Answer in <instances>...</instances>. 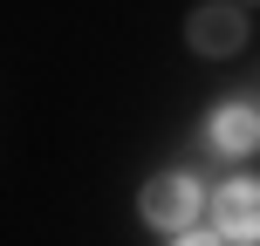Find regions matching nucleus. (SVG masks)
Masks as SVG:
<instances>
[{
	"label": "nucleus",
	"mask_w": 260,
	"mask_h": 246,
	"mask_svg": "<svg viewBox=\"0 0 260 246\" xmlns=\"http://www.w3.org/2000/svg\"><path fill=\"white\" fill-rule=\"evenodd\" d=\"M178 246H226V233H199V226H192V233H185Z\"/></svg>",
	"instance_id": "obj_5"
},
{
	"label": "nucleus",
	"mask_w": 260,
	"mask_h": 246,
	"mask_svg": "<svg viewBox=\"0 0 260 246\" xmlns=\"http://www.w3.org/2000/svg\"><path fill=\"white\" fill-rule=\"evenodd\" d=\"M212 233L260 246V185H253V178H233V185L212 192Z\"/></svg>",
	"instance_id": "obj_2"
},
{
	"label": "nucleus",
	"mask_w": 260,
	"mask_h": 246,
	"mask_svg": "<svg viewBox=\"0 0 260 246\" xmlns=\"http://www.w3.org/2000/svg\"><path fill=\"white\" fill-rule=\"evenodd\" d=\"M185 34H192L199 55H233L240 41H247V7H233V0H206V7L185 21Z\"/></svg>",
	"instance_id": "obj_3"
},
{
	"label": "nucleus",
	"mask_w": 260,
	"mask_h": 246,
	"mask_svg": "<svg viewBox=\"0 0 260 246\" xmlns=\"http://www.w3.org/2000/svg\"><path fill=\"white\" fill-rule=\"evenodd\" d=\"M144 219L151 226H171V233H192V219H199V205H206V198H199V185L185 178V171H157L151 185H144Z\"/></svg>",
	"instance_id": "obj_1"
},
{
	"label": "nucleus",
	"mask_w": 260,
	"mask_h": 246,
	"mask_svg": "<svg viewBox=\"0 0 260 246\" xmlns=\"http://www.w3.org/2000/svg\"><path fill=\"white\" fill-rule=\"evenodd\" d=\"M233 7H253V0H233Z\"/></svg>",
	"instance_id": "obj_6"
},
{
	"label": "nucleus",
	"mask_w": 260,
	"mask_h": 246,
	"mask_svg": "<svg viewBox=\"0 0 260 246\" xmlns=\"http://www.w3.org/2000/svg\"><path fill=\"white\" fill-rule=\"evenodd\" d=\"M206 137H212V151H219V157H247V151H260V117H253L247 103H226L219 117H212Z\"/></svg>",
	"instance_id": "obj_4"
}]
</instances>
